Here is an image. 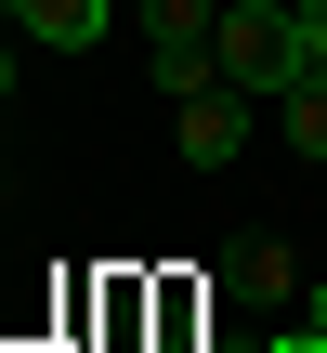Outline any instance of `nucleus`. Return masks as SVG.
I'll use <instances>...</instances> for the list:
<instances>
[{"label": "nucleus", "mask_w": 327, "mask_h": 353, "mask_svg": "<svg viewBox=\"0 0 327 353\" xmlns=\"http://www.w3.org/2000/svg\"><path fill=\"white\" fill-rule=\"evenodd\" d=\"M301 39H315V65H301V79H327V26H301Z\"/></svg>", "instance_id": "nucleus-9"}, {"label": "nucleus", "mask_w": 327, "mask_h": 353, "mask_svg": "<svg viewBox=\"0 0 327 353\" xmlns=\"http://www.w3.org/2000/svg\"><path fill=\"white\" fill-rule=\"evenodd\" d=\"M223 288H236V301H288V288H301V262H288L275 236H236V249H223Z\"/></svg>", "instance_id": "nucleus-4"}, {"label": "nucleus", "mask_w": 327, "mask_h": 353, "mask_svg": "<svg viewBox=\"0 0 327 353\" xmlns=\"http://www.w3.org/2000/svg\"><path fill=\"white\" fill-rule=\"evenodd\" d=\"M275 118H288V144H301V157H327V79H301V92H275Z\"/></svg>", "instance_id": "nucleus-6"}, {"label": "nucleus", "mask_w": 327, "mask_h": 353, "mask_svg": "<svg viewBox=\"0 0 327 353\" xmlns=\"http://www.w3.org/2000/svg\"><path fill=\"white\" fill-rule=\"evenodd\" d=\"M0 13H13V0H0Z\"/></svg>", "instance_id": "nucleus-10"}, {"label": "nucleus", "mask_w": 327, "mask_h": 353, "mask_svg": "<svg viewBox=\"0 0 327 353\" xmlns=\"http://www.w3.org/2000/svg\"><path fill=\"white\" fill-rule=\"evenodd\" d=\"M301 65H315V39H301V13L288 0H223V79L236 92H301Z\"/></svg>", "instance_id": "nucleus-1"}, {"label": "nucleus", "mask_w": 327, "mask_h": 353, "mask_svg": "<svg viewBox=\"0 0 327 353\" xmlns=\"http://www.w3.org/2000/svg\"><path fill=\"white\" fill-rule=\"evenodd\" d=\"M105 13H131V0H13V26H26V39H66V52L105 39Z\"/></svg>", "instance_id": "nucleus-5"}, {"label": "nucleus", "mask_w": 327, "mask_h": 353, "mask_svg": "<svg viewBox=\"0 0 327 353\" xmlns=\"http://www.w3.org/2000/svg\"><path fill=\"white\" fill-rule=\"evenodd\" d=\"M262 353H327V341H315V327H275V341H262Z\"/></svg>", "instance_id": "nucleus-8"}, {"label": "nucleus", "mask_w": 327, "mask_h": 353, "mask_svg": "<svg viewBox=\"0 0 327 353\" xmlns=\"http://www.w3.org/2000/svg\"><path fill=\"white\" fill-rule=\"evenodd\" d=\"M144 65H157V92L184 105L197 79H223V13H210V0H144Z\"/></svg>", "instance_id": "nucleus-2"}, {"label": "nucleus", "mask_w": 327, "mask_h": 353, "mask_svg": "<svg viewBox=\"0 0 327 353\" xmlns=\"http://www.w3.org/2000/svg\"><path fill=\"white\" fill-rule=\"evenodd\" d=\"M301 327H315V341H327V275H315V288H301Z\"/></svg>", "instance_id": "nucleus-7"}, {"label": "nucleus", "mask_w": 327, "mask_h": 353, "mask_svg": "<svg viewBox=\"0 0 327 353\" xmlns=\"http://www.w3.org/2000/svg\"><path fill=\"white\" fill-rule=\"evenodd\" d=\"M131 13H144V0H131Z\"/></svg>", "instance_id": "nucleus-11"}, {"label": "nucleus", "mask_w": 327, "mask_h": 353, "mask_svg": "<svg viewBox=\"0 0 327 353\" xmlns=\"http://www.w3.org/2000/svg\"><path fill=\"white\" fill-rule=\"evenodd\" d=\"M249 105H262V92H236V79H197V92H184V157H197V170H223V157L249 144Z\"/></svg>", "instance_id": "nucleus-3"}]
</instances>
